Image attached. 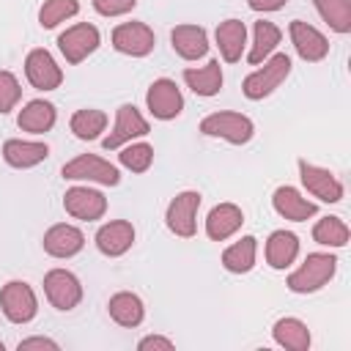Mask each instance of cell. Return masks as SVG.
Here are the masks:
<instances>
[{"label": "cell", "instance_id": "6da1fadb", "mask_svg": "<svg viewBox=\"0 0 351 351\" xmlns=\"http://www.w3.org/2000/svg\"><path fill=\"white\" fill-rule=\"evenodd\" d=\"M337 271V258L329 255V252H310L302 266L296 271L288 274V288L293 293H313L318 288H324Z\"/></svg>", "mask_w": 351, "mask_h": 351}, {"label": "cell", "instance_id": "7a4b0ae2", "mask_svg": "<svg viewBox=\"0 0 351 351\" xmlns=\"http://www.w3.org/2000/svg\"><path fill=\"white\" fill-rule=\"evenodd\" d=\"M288 74H291V58H288L285 52H277V55L266 58V60H263V66H261V69H255V71L244 80L241 90H244V96H247V99L258 101V99L269 96L271 90H277V88L285 82V77H288Z\"/></svg>", "mask_w": 351, "mask_h": 351}, {"label": "cell", "instance_id": "3957f363", "mask_svg": "<svg viewBox=\"0 0 351 351\" xmlns=\"http://www.w3.org/2000/svg\"><path fill=\"white\" fill-rule=\"evenodd\" d=\"M200 132L206 137H219L233 145H244L255 134V123L241 112H211L200 121Z\"/></svg>", "mask_w": 351, "mask_h": 351}, {"label": "cell", "instance_id": "277c9868", "mask_svg": "<svg viewBox=\"0 0 351 351\" xmlns=\"http://www.w3.org/2000/svg\"><path fill=\"white\" fill-rule=\"evenodd\" d=\"M63 178L69 181H88V184H101V186H115L121 181V173L115 165L96 154H80L77 159L63 165Z\"/></svg>", "mask_w": 351, "mask_h": 351}, {"label": "cell", "instance_id": "5b68a950", "mask_svg": "<svg viewBox=\"0 0 351 351\" xmlns=\"http://www.w3.org/2000/svg\"><path fill=\"white\" fill-rule=\"evenodd\" d=\"M0 310L11 324H27L38 313V299L27 282L11 280L0 288Z\"/></svg>", "mask_w": 351, "mask_h": 351}, {"label": "cell", "instance_id": "8992f818", "mask_svg": "<svg viewBox=\"0 0 351 351\" xmlns=\"http://www.w3.org/2000/svg\"><path fill=\"white\" fill-rule=\"evenodd\" d=\"M44 293H47L49 304L60 313H69L82 302V285H80L77 274H71L69 269L47 271L44 274Z\"/></svg>", "mask_w": 351, "mask_h": 351}, {"label": "cell", "instance_id": "52a82bcc", "mask_svg": "<svg viewBox=\"0 0 351 351\" xmlns=\"http://www.w3.org/2000/svg\"><path fill=\"white\" fill-rule=\"evenodd\" d=\"M197 208H200V192L195 189H184L178 192L167 211H165V222L170 228V233L181 236V239H189L195 236V228H197Z\"/></svg>", "mask_w": 351, "mask_h": 351}, {"label": "cell", "instance_id": "ba28073f", "mask_svg": "<svg viewBox=\"0 0 351 351\" xmlns=\"http://www.w3.org/2000/svg\"><path fill=\"white\" fill-rule=\"evenodd\" d=\"M148 132H151V126H148V121L140 115V110H137L134 104H121L118 112H115V126H112V132L101 140V145H104L107 151H115V148H121V145H126V143H134L137 137H145Z\"/></svg>", "mask_w": 351, "mask_h": 351}, {"label": "cell", "instance_id": "9c48e42d", "mask_svg": "<svg viewBox=\"0 0 351 351\" xmlns=\"http://www.w3.org/2000/svg\"><path fill=\"white\" fill-rule=\"evenodd\" d=\"M99 41H101L99 30L93 25H88V22H77V25L66 27L58 36V47H60V52H63V58L69 63H82L88 55L96 52Z\"/></svg>", "mask_w": 351, "mask_h": 351}, {"label": "cell", "instance_id": "30bf717a", "mask_svg": "<svg viewBox=\"0 0 351 351\" xmlns=\"http://www.w3.org/2000/svg\"><path fill=\"white\" fill-rule=\"evenodd\" d=\"M145 104H148V110H151L154 118L173 121L184 110V96H181V90H178V85L173 80L162 77V80H154L151 82V88L145 93Z\"/></svg>", "mask_w": 351, "mask_h": 351}, {"label": "cell", "instance_id": "8fae6325", "mask_svg": "<svg viewBox=\"0 0 351 351\" xmlns=\"http://www.w3.org/2000/svg\"><path fill=\"white\" fill-rule=\"evenodd\" d=\"M156 44L154 30L145 22H121L112 30V47L132 58H145Z\"/></svg>", "mask_w": 351, "mask_h": 351}, {"label": "cell", "instance_id": "7c38bea8", "mask_svg": "<svg viewBox=\"0 0 351 351\" xmlns=\"http://www.w3.org/2000/svg\"><path fill=\"white\" fill-rule=\"evenodd\" d=\"M63 208H66V214H71L74 219L93 222V219H101V217H104V211H107V197H104L99 189H90V186H71V189H66V195H63Z\"/></svg>", "mask_w": 351, "mask_h": 351}, {"label": "cell", "instance_id": "4fadbf2b", "mask_svg": "<svg viewBox=\"0 0 351 351\" xmlns=\"http://www.w3.org/2000/svg\"><path fill=\"white\" fill-rule=\"evenodd\" d=\"M299 178L313 197H318L324 203H340L343 200V184L326 167H318V165L299 159Z\"/></svg>", "mask_w": 351, "mask_h": 351}, {"label": "cell", "instance_id": "5bb4252c", "mask_svg": "<svg viewBox=\"0 0 351 351\" xmlns=\"http://www.w3.org/2000/svg\"><path fill=\"white\" fill-rule=\"evenodd\" d=\"M288 33H291V44H293V49H296V55L302 60L318 63V60H324L329 55V41L318 27H313V25H307L302 19H293Z\"/></svg>", "mask_w": 351, "mask_h": 351}, {"label": "cell", "instance_id": "9a60e30c", "mask_svg": "<svg viewBox=\"0 0 351 351\" xmlns=\"http://www.w3.org/2000/svg\"><path fill=\"white\" fill-rule=\"evenodd\" d=\"M25 77L38 90H55L63 82V71L47 49H30L25 58Z\"/></svg>", "mask_w": 351, "mask_h": 351}, {"label": "cell", "instance_id": "2e32d148", "mask_svg": "<svg viewBox=\"0 0 351 351\" xmlns=\"http://www.w3.org/2000/svg\"><path fill=\"white\" fill-rule=\"evenodd\" d=\"M132 244H134V228L126 219H112V222H107L96 230V247L107 258L123 255Z\"/></svg>", "mask_w": 351, "mask_h": 351}, {"label": "cell", "instance_id": "e0dca14e", "mask_svg": "<svg viewBox=\"0 0 351 351\" xmlns=\"http://www.w3.org/2000/svg\"><path fill=\"white\" fill-rule=\"evenodd\" d=\"M271 206L280 217H285L291 222H304V219L315 217V211H318V206L313 200L302 197V192L293 186H277L271 195Z\"/></svg>", "mask_w": 351, "mask_h": 351}, {"label": "cell", "instance_id": "ac0fdd59", "mask_svg": "<svg viewBox=\"0 0 351 351\" xmlns=\"http://www.w3.org/2000/svg\"><path fill=\"white\" fill-rule=\"evenodd\" d=\"M85 247V236L80 228L74 225H52L47 233H44V252L52 255V258H71L77 255L80 250Z\"/></svg>", "mask_w": 351, "mask_h": 351}, {"label": "cell", "instance_id": "d6986e66", "mask_svg": "<svg viewBox=\"0 0 351 351\" xmlns=\"http://www.w3.org/2000/svg\"><path fill=\"white\" fill-rule=\"evenodd\" d=\"M170 41H173L176 55L184 58V60H197V58H203L208 52V33L200 25H178V27H173Z\"/></svg>", "mask_w": 351, "mask_h": 351}, {"label": "cell", "instance_id": "ffe728a7", "mask_svg": "<svg viewBox=\"0 0 351 351\" xmlns=\"http://www.w3.org/2000/svg\"><path fill=\"white\" fill-rule=\"evenodd\" d=\"M241 222H244V214H241L239 206H233V203H219V206H214V208L208 211V217H206V236H208L211 241H225V239H230V236L241 228Z\"/></svg>", "mask_w": 351, "mask_h": 351}, {"label": "cell", "instance_id": "44dd1931", "mask_svg": "<svg viewBox=\"0 0 351 351\" xmlns=\"http://www.w3.org/2000/svg\"><path fill=\"white\" fill-rule=\"evenodd\" d=\"M47 156H49V145L38 143V140H5L3 143V159L11 167H19V170L36 167Z\"/></svg>", "mask_w": 351, "mask_h": 351}, {"label": "cell", "instance_id": "7402d4cb", "mask_svg": "<svg viewBox=\"0 0 351 351\" xmlns=\"http://www.w3.org/2000/svg\"><path fill=\"white\" fill-rule=\"evenodd\" d=\"M217 47H219V55L225 63H236L241 60L244 55V47H247V25L241 19H225L219 22L217 27Z\"/></svg>", "mask_w": 351, "mask_h": 351}, {"label": "cell", "instance_id": "603a6c76", "mask_svg": "<svg viewBox=\"0 0 351 351\" xmlns=\"http://www.w3.org/2000/svg\"><path fill=\"white\" fill-rule=\"evenodd\" d=\"M107 310H110V318L126 329L132 326H140L143 318H145V307H143V299L132 291H121L115 296H110L107 302Z\"/></svg>", "mask_w": 351, "mask_h": 351}, {"label": "cell", "instance_id": "cb8c5ba5", "mask_svg": "<svg viewBox=\"0 0 351 351\" xmlns=\"http://www.w3.org/2000/svg\"><path fill=\"white\" fill-rule=\"evenodd\" d=\"M55 107L49 104V101H44V99H33V101H27L22 110H19V115H16V123H19V129L22 132H30V134H44V132H49L52 126H55Z\"/></svg>", "mask_w": 351, "mask_h": 351}, {"label": "cell", "instance_id": "d4e9b609", "mask_svg": "<svg viewBox=\"0 0 351 351\" xmlns=\"http://www.w3.org/2000/svg\"><path fill=\"white\" fill-rule=\"evenodd\" d=\"M299 255V239L291 230H274L266 241V263L271 269H288Z\"/></svg>", "mask_w": 351, "mask_h": 351}, {"label": "cell", "instance_id": "484cf974", "mask_svg": "<svg viewBox=\"0 0 351 351\" xmlns=\"http://www.w3.org/2000/svg\"><path fill=\"white\" fill-rule=\"evenodd\" d=\"M184 82L197 96H217L219 88H222V66H219V60H208L206 66H197V69H184Z\"/></svg>", "mask_w": 351, "mask_h": 351}, {"label": "cell", "instance_id": "4316f807", "mask_svg": "<svg viewBox=\"0 0 351 351\" xmlns=\"http://www.w3.org/2000/svg\"><path fill=\"white\" fill-rule=\"evenodd\" d=\"M280 38H282V33H280V27H277L274 22H266V19L255 22V27H252V47H250L247 60H250L252 66L263 63V60L277 49Z\"/></svg>", "mask_w": 351, "mask_h": 351}, {"label": "cell", "instance_id": "83f0119b", "mask_svg": "<svg viewBox=\"0 0 351 351\" xmlns=\"http://www.w3.org/2000/svg\"><path fill=\"white\" fill-rule=\"evenodd\" d=\"M255 252H258V239L255 236H241L236 244H230L222 252V266L233 274H247L255 266Z\"/></svg>", "mask_w": 351, "mask_h": 351}, {"label": "cell", "instance_id": "f1b7e54d", "mask_svg": "<svg viewBox=\"0 0 351 351\" xmlns=\"http://www.w3.org/2000/svg\"><path fill=\"white\" fill-rule=\"evenodd\" d=\"M271 335H274V343L282 348H291V351H307L310 348V329L299 318H280L274 324Z\"/></svg>", "mask_w": 351, "mask_h": 351}, {"label": "cell", "instance_id": "f546056e", "mask_svg": "<svg viewBox=\"0 0 351 351\" xmlns=\"http://www.w3.org/2000/svg\"><path fill=\"white\" fill-rule=\"evenodd\" d=\"M69 126H71L74 137H80V140H96L107 129V112L93 110V107L90 110H77L71 115Z\"/></svg>", "mask_w": 351, "mask_h": 351}, {"label": "cell", "instance_id": "4dcf8cb0", "mask_svg": "<svg viewBox=\"0 0 351 351\" xmlns=\"http://www.w3.org/2000/svg\"><path fill=\"white\" fill-rule=\"evenodd\" d=\"M313 241L321 247H346L348 244V225L340 217H321L313 225Z\"/></svg>", "mask_w": 351, "mask_h": 351}, {"label": "cell", "instance_id": "1f68e13d", "mask_svg": "<svg viewBox=\"0 0 351 351\" xmlns=\"http://www.w3.org/2000/svg\"><path fill=\"white\" fill-rule=\"evenodd\" d=\"M321 19L340 36L351 30V0H315Z\"/></svg>", "mask_w": 351, "mask_h": 351}, {"label": "cell", "instance_id": "d6a6232c", "mask_svg": "<svg viewBox=\"0 0 351 351\" xmlns=\"http://www.w3.org/2000/svg\"><path fill=\"white\" fill-rule=\"evenodd\" d=\"M80 11V3L77 0H44L41 11H38V22L41 27H58L60 22L71 19L74 14Z\"/></svg>", "mask_w": 351, "mask_h": 351}, {"label": "cell", "instance_id": "836d02e7", "mask_svg": "<svg viewBox=\"0 0 351 351\" xmlns=\"http://www.w3.org/2000/svg\"><path fill=\"white\" fill-rule=\"evenodd\" d=\"M121 165L132 173H145L154 162V148L148 143H126L121 145V154H118Z\"/></svg>", "mask_w": 351, "mask_h": 351}, {"label": "cell", "instance_id": "e575fe53", "mask_svg": "<svg viewBox=\"0 0 351 351\" xmlns=\"http://www.w3.org/2000/svg\"><path fill=\"white\" fill-rule=\"evenodd\" d=\"M19 99H22L19 80H16L11 71L0 69V115H3V112H8V110H14Z\"/></svg>", "mask_w": 351, "mask_h": 351}, {"label": "cell", "instance_id": "d590c367", "mask_svg": "<svg viewBox=\"0 0 351 351\" xmlns=\"http://www.w3.org/2000/svg\"><path fill=\"white\" fill-rule=\"evenodd\" d=\"M137 5V0H93V8L101 16H123Z\"/></svg>", "mask_w": 351, "mask_h": 351}, {"label": "cell", "instance_id": "8d00e7d4", "mask_svg": "<svg viewBox=\"0 0 351 351\" xmlns=\"http://www.w3.org/2000/svg\"><path fill=\"white\" fill-rule=\"evenodd\" d=\"M140 351H151V348H162V351H170L173 348V340L170 337H162V335H148L137 343Z\"/></svg>", "mask_w": 351, "mask_h": 351}, {"label": "cell", "instance_id": "74e56055", "mask_svg": "<svg viewBox=\"0 0 351 351\" xmlns=\"http://www.w3.org/2000/svg\"><path fill=\"white\" fill-rule=\"evenodd\" d=\"M16 348H19V351H30V348H49V351H58V343L49 340V337H25V340H19Z\"/></svg>", "mask_w": 351, "mask_h": 351}, {"label": "cell", "instance_id": "f35d334b", "mask_svg": "<svg viewBox=\"0 0 351 351\" xmlns=\"http://www.w3.org/2000/svg\"><path fill=\"white\" fill-rule=\"evenodd\" d=\"M247 3H250L252 11H277V8H282L288 0H247Z\"/></svg>", "mask_w": 351, "mask_h": 351}, {"label": "cell", "instance_id": "ab89813d", "mask_svg": "<svg viewBox=\"0 0 351 351\" xmlns=\"http://www.w3.org/2000/svg\"><path fill=\"white\" fill-rule=\"evenodd\" d=\"M3 348H5V346H3V340H0V351H3Z\"/></svg>", "mask_w": 351, "mask_h": 351}]
</instances>
